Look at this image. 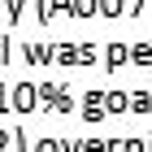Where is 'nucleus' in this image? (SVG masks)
Instances as JSON below:
<instances>
[]
</instances>
